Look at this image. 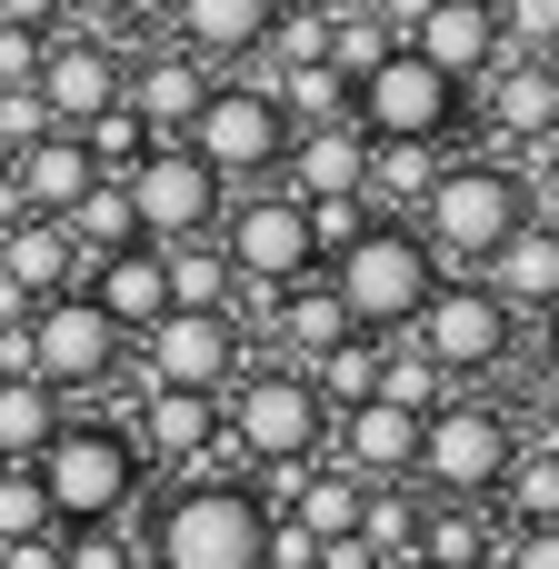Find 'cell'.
Here are the masks:
<instances>
[{
    "label": "cell",
    "instance_id": "cell-1",
    "mask_svg": "<svg viewBox=\"0 0 559 569\" xmlns=\"http://www.w3.org/2000/svg\"><path fill=\"white\" fill-rule=\"evenodd\" d=\"M130 530H140V560L150 569H260L270 500L250 480H170L150 510H130Z\"/></svg>",
    "mask_w": 559,
    "mask_h": 569
},
{
    "label": "cell",
    "instance_id": "cell-2",
    "mask_svg": "<svg viewBox=\"0 0 559 569\" xmlns=\"http://www.w3.org/2000/svg\"><path fill=\"white\" fill-rule=\"evenodd\" d=\"M30 470H40V500H50V520H60V530L130 520V510L150 500V460H140V440H130L120 420H100V410H70Z\"/></svg>",
    "mask_w": 559,
    "mask_h": 569
},
{
    "label": "cell",
    "instance_id": "cell-3",
    "mask_svg": "<svg viewBox=\"0 0 559 569\" xmlns=\"http://www.w3.org/2000/svg\"><path fill=\"white\" fill-rule=\"evenodd\" d=\"M220 440L240 450L250 480H260V470H300V460L330 450V400L310 390L300 360H270V350H260V360L220 390Z\"/></svg>",
    "mask_w": 559,
    "mask_h": 569
},
{
    "label": "cell",
    "instance_id": "cell-4",
    "mask_svg": "<svg viewBox=\"0 0 559 569\" xmlns=\"http://www.w3.org/2000/svg\"><path fill=\"white\" fill-rule=\"evenodd\" d=\"M530 220V190H520V170L510 160H490V150H450V170H440V190L410 210V230L430 240V260L440 270H480L510 230Z\"/></svg>",
    "mask_w": 559,
    "mask_h": 569
},
{
    "label": "cell",
    "instance_id": "cell-5",
    "mask_svg": "<svg viewBox=\"0 0 559 569\" xmlns=\"http://www.w3.org/2000/svg\"><path fill=\"white\" fill-rule=\"evenodd\" d=\"M320 280L340 290V310H350V330H370V340H400L410 320H420V300L450 280L440 260H430V240L410 230V220H370L340 260H320Z\"/></svg>",
    "mask_w": 559,
    "mask_h": 569
},
{
    "label": "cell",
    "instance_id": "cell-6",
    "mask_svg": "<svg viewBox=\"0 0 559 569\" xmlns=\"http://www.w3.org/2000/svg\"><path fill=\"white\" fill-rule=\"evenodd\" d=\"M510 450H520V420H510L490 390H450V400L420 420V470H410V490H420V500H490L500 470H510Z\"/></svg>",
    "mask_w": 559,
    "mask_h": 569
},
{
    "label": "cell",
    "instance_id": "cell-7",
    "mask_svg": "<svg viewBox=\"0 0 559 569\" xmlns=\"http://www.w3.org/2000/svg\"><path fill=\"white\" fill-rule=\"evenodd\" d=\"M260 360V340L230 320V310H160L140 340H130V390H230L240 370Z\"/></svg>",
    "mask_w": 559,
    "mask_h": 569
},
{
    "label": "cell",
    "instance_id": "cell-8",
    "mask_svg": "<svg viewBox=\"0 0 559 569\" xmlns=\"http://www.w3.org/2000/svg\"><path fill=\"white\" fill-rule=\"evenodd\" d=\"M20 350H30V380H50L60 400H90L110 380H130V340L110 330V310L90 290H60L20 320Z\"/></svg>",
    "mask_w": 559,
    "mask_h": 569
},
{
    "label": "cell",
    "instance_id": "cell-9",
    "mask_svg": "<svg viewBox=\"0 0 559 569\" xmlns=\"http://www.w3.org/2000/svg\"><path fill=\"white\" fill-rule=\"evenodd\" d=\"M350 120L370 130V140H460L470 130V90L450 80V70H430L410 40L350 90Z\"/></svg>",
    "mask_w": 559,
    "mask_h": 569
},
{
    "label": "cell",
    "instance_id": "cell-10",
    "mask_svg": "<svg viewBox=\"0 0 559 569\" xmlns=\"http://www.w3.org/2000/svg\"><path fill=\"white\" fill-rule=\"evenodd\" d=\"M180 140L220 170V190H260V180H280V160H290V120H280V100H270L260 80H220Z\"/></svg>",
    "mask_w": 559,
    "mask_h": 569
},
{
    "label": "cell",
    "instance_id": "cell-11",
    "mask_svg": "<svg viewBox=\"0 0 559 569\" xmlns=\"http://www.w3.org/2000/svg\"><path fill=\"white\" fill-rule=\"evenodd\" d=\"M120 190H130V210H140V240H150V250H170V240H210V230H220V210H230L220 170H210L190 140H150V150L120 170Z\"/></svg>",
    "mask_w": 559,
    "mask_h": 569
},
{
    "label": "cell",
    "instance_id": "cell-12",
    "mask_svg": "<svg viewBox=\"0 0 559 569\" xmlns=\"http://www.w3.org/2000/svg\"><path fill=\"white\" fill-rule=\"evenodd\" d=\"M220 250H230L240 290H290V280H310V270H320L310 210H300V190H280V180L230 190V210H220Z\"/></svg>",
    "mask_w": 559,
    "mask_h": 569
},
{
    "label": "cell",
    "instance_id": "cell-13",
    "mask_svg": "<svg viewBox=\"0 0 559 569\" xmlns=\"http://www.w3.org/2000/svg\"><path fill=\"white\" fill-rule=\"evenodd\" d=\"M400 340H410V350H430V360H440L460 390H480L490 370H510V350H520V320H510V310H500L480 280H460V270H450V280L420 300V320H410Z\"/></svg>",
    "mask_w": 559,
    "mask_h": 569
},
{
    "label": "cell",
    "instance_id": "cell-14",
    "mask_svg": "<svg viewBox=\"0 0 559 569\" xmlns=\"http://www.w3.org/2000/svg\"><path fill=\"white\" fill-rule=\"evenodd\" d=\"M470 130L490 160L520 170V150L559 140V60H530V50H500L480 80H470Z\"/></svg>",
    "mask_w": 559,
    "mask_h": 569
},
{
    "label": "cell",
    "instance_id": "cell-15",
    "mask_svg": "<svg viewBox=\"0 0 559 569\" xmlns=\"http://www.w3.org/2000/svg\"><path fill=\"white\" fill-rule=\"evenodd\" d=\"M40 100H50V120L60 130H80L90 110H110L120 90H130V40H100V30H50V50H40V80H30Z\"/></svg>",
    "mask_w": 559,
    "mask_h": 569
},
{
    "label": "cell",
    "instance_id": "cell-16",
    "mask_svg": "<svg viewBox=\"0 0 559 569\" xmlns=\"http://www.w3.org/2000/svg\"><path fill=\"white\" fill-rule=\"evenodd\" d=\"M150 20H160V40H180L190 60H210L220 80H240L260 60V40H270L280 0H160Z\"/></svg>",
    "mask_w": 559,
    "mask_h": 569
},
{
    "label": "cell",
    "instance_id": "cell-17",
    "mask_svg": "<svg viewBox=\"0 0 559 569\" xmlns=\"http://www.w3.org/2000/svg\"><path fill=\"white\" fill-rule=\"evenodd\" d=\"M210 90H220V70H210V60H190L180 40H160V30H150V40H130V90H120V100L150 120V140H180V130L200 120V100H210Z\"/></svg>",
    "mask_w": 559,
    "mask_h": 569
},
{
    "label": "cell",
    "instance_id": "cell-18",
    "mask_svg": "<svg viewBox=\"0 0 559 569\" xmlns=\"http://www.w3.org/2000/svg\"><path fill=\"white\" fill-rule=\"evenodd\" d=\"M120 430L140 440L150 480H160V470L190 480V470L210 460V440H220V400H210V390H130V420H120Z\"/></svg>",
    "mask_w": 559,
    "mask_h": 569
},
{
    "label": "cell",
    "instance_id": "cell-19",
    "mask_svg": "<svg viewBox=\"0 0 559 569\" xmlns=\"http://www.w3.org/2000/svg\"><path fill=\"white\" fill-rule=\"evenodd\" d=\"M360 490H390L420 470V410H390V400H360V410H330V450Z\"/></svg>",
    "mask_w": 559,
    "mask_h": 569
},
{
    "label": "cell",
    "instance_id": "cell-20",
    "mask_svg": "<svg viewBox=\"0 0 559 569\" xmlns=\"http://www.w3.org/2000/svg\"><path fill=\"white\" fill-rule=\"evenodd\" d=\"M470 280H480L520 330H530V320H559V220H520Z\"/></svg>",
    "mask_w": 559,
    "mask_h": 569
},
{
    "label": "cell",
    "instance_id": "cell-21",
    "mask_svg": "<svg viewBox=\"0 0 559 569\" xmlns=\"http://www.w3.org/2000/svg\"><path fill=\"white\" fill-rule=\"evenodd\" d=\"M280 190H300V200H340V190H370V130H360V120H310V130H290Z\"/></svg>",
    "mask_w": 559,
    "mask_h": 569
},
{
    "label": "cell",
    "instance_id": "cell-22",
    "mask_svg": "<svg viewBox=\"0 0 559 569\" xmlns=\"http://www.w3.org/2000/svg\"><path fill=\"white\" fill-rule=\"evenodd\" d=\"M80 290L110 310V330H120V340H140V330L170 310V270H160V250H150V240H130V250L90 260V270H80Z\"/></svg>",
    "mask_w": 559,
    "mask_h": 569
},
{
    "label": "cell",
    "instance_id": "cell-23",
    "mask_svg": "<svg viewBox=\"0 0 559 569\" xmlns=\"http://www.w3.org/2000/svg\"><path fill=\"white\" fill-rule=\"evenodd\" d=\"M410 50L430 60V70H450L460 90L500 60V20H490V0H430V20L410 30Z\"/></svg>",
    "mask_w": 559,
    "mask_h": 569
},
{
    "label": "cell",
    "instance_id": "cell-24",
    "mask_svg": "<svg viewBox=\"0 0 559 569\" xmlns=\"http://www.w3.org/2000/svg\"><path fill=\"white\" fill-rule=\"evenodd\" d=\"M90 180H100V170H90L80 130H40L30 150H10V190H20V210H40V220H60Z\"/></svg>",
    "mask_w": 559,
    "mask_h": 569
},
{
    "label": "cell",
    "instance_id": "cell-25",
    "mask_svg": "<svg viewBox=\"0 0 559 569\" xmlns=\"http://www.w3.org/2000/svg\"><path fill=\"white\" fill-rule=\"evenodd\" d=\"M450 150H460V140H370V190H360V200H370L380 220H410V210L440 190Z\"/></svg>",
    "mask_w": 559,
    "mask_h": 569
},
{
    "label": "cell",
    "instance_id": "cell-26",
    "mask_svg": "<svg viewBox=\"0 0 559 569\" xmlns=\"http://www.w3.org/2000/svg\"><path fill=\"white\" fill-rule=\"evenodd\" d=\"M0 270H10V280H20L30 300H60V290H80V270H90V260L70 250V230H60V220L20 210V220L0 230Z\"/></svg>",
    "mask_w": 559,
    "mask_h": 569
},
{
    "label": "cell",
    "instance_id": "cell-27",
    "mask_svg": "<svg viewBox=\"0 0 559 569\" xmlns=\"http://www.w3.org/2000/svg\"><path fill=\"white\" fill-rule=\"evenodd\" d=\"M490 510H500V530H550L559 520V430H520V450H510Z\"/></svg>",
    "mask_w": 559,
    "mask_h": 569
},
{
    "label": "cell",
    "instance_id": "cell-28",
    "mask_svg": "<svg viewBox=\"0 0 559 569\" xmlns=\"http://www.w3.org/2000/svg\"><path fill=\"white\" fill-rule=\"evenodd\" d=\"M500 560V510L490 500H430L420 510V569H490Z\"/></svg>",
    "mask_w": 559,
    "mask_h": 569
},
{
    "label": "cell",
    "instance_id": "cell-29",
    "mask_svg": "<svg viewBox=\"0 0 559 569\" xmlns=\"http://www.w3.org/2000/svg\"><path fill=\"white\" fill-rule=\"evenodd\" d=\"M160 270H170V310H240V270H230L220 230L210 240H170Z\"/></svg>",
    "mask_w": 559,
    "mask_h": 569
},
{
    "label": "cell",
    "instance_id": "cell-30",
    "mask_svg": "<svg viewBox=\"0 0 559 569\" xmlns=\"http://www.w3.org/2000/svg\"><path fill=\"white\" fill-rule=\"evenodd\" d=\"M60 420H70V400H60L50 380H30V370H0V460H40Z\"/></svg>",
    "mask_w": 559,
    "mask_h": 569
},
{
    "label": "cell",
    "instance_id": "cell-31",
    "mask_svg": "<svg viewBox=\"0 0 559 569\" xmlns=\"http://www.w3.org/2000/svg\"><path fill=\"white\" fill-rule=\"evenodd\" d=\"M60 230H70V250H80V260H110V250H130V240H140V210H130V190H120V180H90V190L60 210Z\"/></svg>",
    "mask_w": 559,
    "mask_h": 569
},
{
    "label": "cell",
    "instance_id": "cell-32",
    "mask_svg": "<svg viewBox=\"0 0 559 569\" xmlns=\"http://www.w3.org/2000/svg\"><path fill=\"white\" fill-rule=\"evenodd\" d=\"M420 510H430V500H420L410 480L370 490V500H360V550H370V560H420Z\"/></svg>",
    "mask_w": 559,
    "mask_h": 569
},
{
    "label": "cell",
    "instance_id": "cell-33",
    "mask_svg": "<svg viewBox=\"0 0 559 569\" xmlns=\"http://www.w3.org/2000/svg\"><path fill=\"white\" fill-rule=\"evenodd\" d=\"M390 50H400V40H390V20H380L370 0H340V10H330V70H340L350 90H360Z\"/></svg>",
    "mask_w": 559,
    "mask_h": 569
},
{
    "label": "cell",
    "instance_id": "cell-34",
    "mask_svg": "<svg viewBox=\"0 0 559 569\" xmlns=\"http://www.w3.org/2000/svg\"><path fill=\"white\" fill-rule=\"evenodd\" d=\"M310 390H320L330 410H360V400H380V340H370V330H350L340 350H320V360H310Z\"/></svg>",
    "mask_w": 559,
    "mask_h": 569
},
{
    "label": "cell",
    "instance_id": "cell-35",
    "mask_svg": "<svg viewBox=\"0 0 559 569\" xmlns=\"http://www.w3.org/2000/svg\"><path fill=\"white\" fill-rule=\"evenodd\" d=\"M450 390H460V380H450L430 350H410V340H380V400H390V410H420V420H430Z\"/></svg>",
    "mask_w": 559,
    "mask_h": 569
},
{
    "label": "cell",
    "instance_id": "cell-36",
    "mask_svg": "<svg viewBox=\"0 0 559 569\" xmlns=\"http://www.w3.org/2000/svg\"><path fill=\"white\" fill-rule=\"evenodd\" d=\"M80 150H90V170H100V180H120V170L150 150V120H140L130 100H110V110H90V120H80Z\"/></svg>",
    "mask_w": 559,
    "mask_h": 569
},
{
    "label": "cell",
    "instance_id": "cell-37",
    "mask_svg": "<svg viewBox=\"0 0 559 569\" xmlns=\"http://www.w3.org/2000/svg\"><path fill=\"white\" fill-rule=\"evenodd\" d=\"M40 530H60L50 500H40V470L30 460H0V550L10 540H40Z\"/></svg>",
    "mask_w": 559,
    "mask_h": 569
},
{
    "label": "cell",
    "instance_id": "cell-38",
    "mask_svg": "<svg viewBox=\"0 0 559 569\" xmlns=\"http://www.w3.org/2000/svg\"><path fill=\"white\" fill-rule=\"evenodd\" d=\"M60 569H150V560H140L130 520H90V530H60Z\"/></svg>",
    "mask_w": 559,
    "mask_h": 569
},
{
    "label": "cell",
    "instance_id": "cell-39",
    "mask_svg": "<svg viewBox=\"0 0 559 569\" xmlns=\"http://www.w3.org/2000/svg\"><path fill=\"white\" fill-rule=\"evenodd\" d=\"M490 20H500V50L559 60V0H490Z\"/></svg>",
    "mask_w": 559,
    "mask_h": 569
},
{
    "label": "cell",
    "instance_id": "cell-40",
    "mask_svg": "<svg viewBox=\"0 0 559 569\" xmlns=\"http://www.w3.org/2000/svg\"><path fill=\"white\" fill-rule=\"evenodd\" d=\"M300 210H310V240H320V260H340V250H350V240H360V230L380 220V210H370L360 190H340V200H300Z\"/></svg>",
    "mask_w": 559,
    "mask_h": 569
},
{
    "label": "cell",
    "instance_id": "cell-41",
    "mask_svg": "<svg viewBox=\"0 0 559 569\" xmlns=\"http://www.w3.org/2000/svg\"><path fill=\"white\" fill-rule=\"evenodd\" d=\"M60 10H70L60 30H100V40H140L160 0H60Z\"/></svg>",
    "mask_w": 559,
    "mask_h": 569
},
{
    "label": "cell",
    "instance_id": "cell-42",
    "mask_svg": "<svg viewBox=\"0 0 559 569\" xmlns=\"http://www.w3.org/2000/svg\"><path fill=\"white\" fill-rule=\"evenodd\" d=\"M40 130H60L50 100H40V90H0V150H30Z\"/></svg>",
    "mask_w": 559,
    "mask_h": 569
},
{
    "label": "cell",
    "instance_id": "cell-43",
    "mask_svg": "<svg viewBox=\"0 0 559 569\" xmlns=\"http://www.w3.org/2000/svg\"><path fill=\"white\" fill-rule=\"evenodd\" d=\"M40 50H50V30H10L0 20V90H30L40 80Z\"/></svg>",
    "mask_w": 559,
    "mask_h": 569
},
{
    "label": "cell",
    "instance_id": "cell-44",
    "mask_svg": "<svg viewBox=\"0 0 559 569\" xmlns=\"http://www.w3.org/2000/svg\"><path fill=\"white\" fill-rule=\"evenodd\" d=\"M500 569H559V520L550 530H500Z\"/></svg>",
    "mask_w": 559,
    "mask_h": 569
},
{
    "label": "cell",
    "instance_id": "cell-45",
    "mask_svg": "<svg viewBox=\"0 0 559 569\" xmlns=\"http://www.w3.org/2000/svg\"><path fill=\"white\" fill-rule=\"evenodd\" d=\"M530 400H540V420L559 430V320H550V340H540V360H530Z\"/></svg>",
    "mask_w": 559,
    "mask_h": 569
},
{
    "label": "cell",
    "instance_id": "cell-46",
    "mask_svg": "<svg viewBox=\"0 0 559 569\" xmlns=\"http://www.w3.org/2000/svg\"><path fill=\"white\" fill-rule=\"evenodd\" d=\"M0 569H60V530H40V540H10Z\"/></svg>",
    "mask_w": 559,
    "mask_h": 569
},
{
    "label": "cell",
    "instance_id": "cell-47",
    "mask_svg": "<svg viewBox=\"0 0 559 569\" xmlns=\"http://www.w3.org/2000/svg\"><path fill=\"white\" fill-rule=\"evenodd\" d=\"M0 20H10V30H60L70 10H60V0H0Z\"/></svg>",
    "mask_w": 559,
    "mask_h": 569
},
{
    "label": "cell",
    "instance_id": "cell-48",
    "mask_svg": "<svg viewBox=\"0 0 559 569\" xmlns=\"http://www.w3.org/2000/svg\"><path fill=\"white\" fill-rule=\"evenodd\" d=\"M320 569H380V560L360 550V530H340V540H320Z\"/></svg>",
    "mask_w": 559,
    "mask_h": 569
},
{
    "label": "cell",
    "instance_id": "cell-49",
    "mask_svg": "<svg viewBox=\"0 0 559 569\" xmlns=\"http://www.w3.org/2000/svg\"><path fill=\"white\" fill-rule=\"evenodd\" d=\"M370 10H380V20H390V40H410V30H420V20H430V0H370Z\"/></svg>",
    "mask_w": 559,
    "mask_h": 569
},
{
    "label": "cell",
    "instance_id": "cell-50",
    "mask_svg": "<svg viewBox=\"0 0 559 569\" xmlns=\"http://www.w3.org/2000/svg\"><path fill=\"white\" fill-rule=\"evenodd\" d=\"M30 310H40V300H30V290H20V280H10V270H0V330H20V320H30Z\"/></svg>",
    "mask_w": 559,
    "mask_h": 569
},
{
    "label": "cell",
    "instance_id": "cell-51",
    "mask_svg": "<svg viewBox=\"0 0 559 569\" xmlns=\"http://www.w3.org/2000/svg\"><path fill=\"white\" fill-rule=\"evenodd\" d=\"M380 569H420V560H380Z\"/></svg>",
    "mask_w": 559,
    "mask_h": 569
},
{
    "label": "cell",
    "instance_id": "cell-52",
    "mask_svg": "<svg viewBox=\"0 0 559 569\" xmlns=\"http://www.w3.org/2000/svg\"><path fill=\"white\" fill-rule=\"evenodd\" d=\"M0 170H10V150H0Z\"/></svg>",
    "mask_w": 559,
    "mask_h": 569
},
{
    "label": "cell",
    "instance_id": "cell-53",
    "mask_svg": "<svg viewBox=\"0 0 559 569\" xmlns=\"http://www.w3.org/2000/svg\"><path fill=\"white\" fill-rule=\"evenodd\" d=\"M490 569H500V560H490Z\"/></svg>",
    "mask_w": 559,
    "mask_h": 569
}]
</instances>
